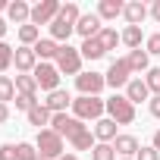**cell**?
I'll use <instances>...</instances> for the list:
<instances>
[{
  "label": "cell",
  "mask_w": 160,
  "mask_h": 160,
  "mask_svg": "<svg viewBox=\"0 0 160 160\" xmlns=\"http://www.w3.org/2000/svg\"><path fill=\"white\" fill-rule=\"evenodd\" d=\"M119 41H122L126 47L138 50V47H141V25H126V32L119 35Z\"/></svg>",
  "instance_id": "d4e9b609"
},
{
  "label": "cell",
  "mask_w": 160,
  "mask_h": 160,
  "mask_svg": "<svg viewBox=\"0 0 160 160\" xmlns=\"http://www.w3.org/2000/svg\"><path fill=\"white\" fill-rule=\"evenodd\" d=\"M13 57H16V50H13L7 41H0V72H7V69L13 66Z\"/></svg>",
  "instance_id": "f1b7e54d"
},
{
  "label": "cell",
  "mask_w": 160,
  "mask_h": 160,
  "mask_svg": "<svg viewBox=\"0 0 160 160\" xmlns=\"http://www.w3.org/2000/svg\"><path fill=\"white\" fill-rule=\"evenodd\" d=\"M72 148H75V151H94V135H91L88 129H82V132L72 138Z\"/></svg>",
  "instance_id": "83f0119b"
},
{
  "label": "cell",
  "mask_w": 160,
  "mask_h": 160,
  "mask_svg": "<svg viewBox=\"0 0 160 160\" xmlns=\"http://www.w3.org/2000/svg\"><path fill=\"white\" fill-rule=\"evenodd\" d=\"M32 75H35V82H38V88H44L47 94L60 88V69H57V66H50V63H38Z\"/></svg>",
  "instance_id": "52a82bcc"
},
{
  "label": "cell",
  "mask_w": 160,
  "mask_h": 160,
  "mask_svg": "<svg viewBox=\"0 0 160 160\" xmlns=\"http://www.w3.org/2000/svg\"><path fill=\"white\" fill-rule=\"evenodd\" d=\"M44 107H47L50 113H66V107H72V98H69V91L57 88V91H50V94H47Z\"/></svg>",
  "instance_id": "4fadbf2b"
},
{
  "label": "cell",
  "mask_w": 160,
  "mask_h": 160,
  "mask_svg": "<svg viewBox=\"0 0 160 160\" xmlns=\"http://www.w3.org/2000/svg\"><path fill=\"white\" fill-rule=\"evenodd\" d=\"M119 160H135V157H119Z\"/></svg>",
  "instance_id": "f6af8a7d"
},
{
  "label": "cell",
  "mask_w": 160,
  "mask_h": 160,
  "mask_svg": "<svg viewBox=\"0 0 160 160\" xmlns=\"http://www.w3.org/2000/svg\"><path fill=\"white\" fill-rule=\"evenodd\" d=\"M101 22H104V19H101L98 13H85L82 19H78V25H75V32L82 35L85 41H88V38H98V35L104 32V25H101Z\"/></svg>",
  "instance_id": "8fae6325"
},
{
  "label": "cell",
  "mask_w": 160,
  "mask_h": 160,
  "mask_svg": "<svg viewBox=\"0 0 160 160\" xmlns=\"http://www.w3.org/2000/svg\"><path fill=\"white\" fill-rule=\"evenodd\" d=\"M126 13V3L122 0H101L98 3V16L101 19H116V16H122Z\"/></svg>",
  "instance_id": "44dd1931"
},
{
  "label": "cell",
  "mask_w": 160,
  "mask_h": 160,
  "mask_svg": "<svg viewBox=\"0 0 160 160\" xmlns=\"http://www.w3.org/2000/svg\"><path fill=\"white\" fill-rule=\"evenodd\" d=\"M7 119H10V107H7V104H0V122H7Z\"/></svg>",
  "instance_id": "f35d334b"
},
{
  "label": "cell",
  "mask_w": 160,
  "mask_h": 160,
  "mask_svg": "<svg viewBox=\"0 0 160 160\" xmlns=\"http://www.w3.org/2000/svg\"><path fill=\"white\" fill-rule=\"evenodd\" d=\"M148 53H157V57H160V32L148 38Z\"/></svg>",
  "instance_id": "8d00e7d4"
},
{
  "label": "cell",
  "mask_w": 160,
  "mask_h": 160,
  "mask_svg": "<svg viewBox=\"0 0 160 160\" xmlns=\"http://www.w3.org/2000/svg\"><path fill=\"white\" fill-rule=\"evenodd\" d=\"M57 69L78 78V75H82V53H78L75 47H69V44H63L60 53H57Z\"/></svg>",
  "instance_id": "5b68a950"
},
{
  "label": "cell",
  "mask_w": 160,
  "mask_h": 160,
  "mask_svg": "<svg viewBox=\"0 0 160 160\" xmlns=\"http://www.w3.org/2000/svg\"><path fill=\"white\" fill-rule=\"evenodd\" d=\"M7 16H10V22H16L22 28V22H32V7L25 3V0H13V3L7 7Z\"/></svg>",
  "instance_id": "5bb4252c"
},
{
  "label": "cell",
  "mask_w": 160,
  "mask_h": 160,
  "mask_svg": "<svg viewBox=\"0 0 160 160\" xmlns=\"http://www.w3.org/2000/svg\"><path fill=\"white\" fill-rule=\"evenodd\" d=\"M98 38H101V44H104V50H113V47L119 44V35H116V28H104V32H101Z\"/></svg>",
  "instance_id": "4dcf8cb0"
},
{
  "label": "cell",
  "mask_w": 160,
  "mask_h": 160,
  "mask_svg": "<svg viewBox=\"0 0 160 160\" xmlns=\"http://www.w3.org/2000/svg\"><path fill=\"white\" fill-rule=\"evenodd\" d=\"M13 63H16V69H19L22 75H28V72H35L38 57H35V50H32V47H19V50H16V57H13Z\"/></svg>",
  "instance_id": "7c38bea8"
},
{
  "label": "cell",
  "mask_w": 160,
  "mask_h": 160,
  "mask_svg": "<svg viewBox=\"0 0 160 160\" xmlns=\"http://www.w3.org/2000/svg\"><path fill=\"white\" fill-rule=\"evenodd\" d=\"M126 63H129V69L132 72H148L151 69V53L148 50H129V57H126Z\"/></svg>",
  "instance_id": "d6986e66"
},
{
  "label": "cell",
  "mask_w": 160,
  "mask_h": 160,
  "mask_svg": "<svg viewBox=\"0 0 160 160\" xmlns=\"http://www.w3.org/2000/svg\"><path fill=\"white\" fill-rule=\"evenodd\" d=\"M60 47H63V44H57L53 38H41V41H38L32 50H35V57H38V60H57Z\"/></svg>",
  "instance_id": "ac0fdd59"
},
{
  "label": "cell",
  "mask_w": 160,
  "mask_h": 160,
  "mask_svg": "<svg viewBox=\"0 0 160 160\" xmlns=\"http://www.w3.org/2000/svg\"><path fill=\"white\" fill-rule=\"evenodd\" d=\"M91 160H116V151H113V144H94V151H91Z\"/></svg>",
  "instance_id": "f546056e"
},
{
  "label": "cell",
  "mask_w": 160,
  "mask_h": 160,
  "mask_svg": "<svg viewBox=\"0 0 160 160\" xmlns=\"http://www.w3.org/2000/svg\"><path fill=\"white\" fill-rule=\"evenodd\" d=\"M94 138H98L101 144H110V141H116V122H113L110 116L98 119V122H94Z\"/></svg>",
  "instance_id": "2e32d148"
},
{
  "label": "cell",
  "mask_w": 160,
  "mask_h": 160,
  "mask_svg": "<svg viewBox=\"0 0 160 160\" xmlns=\"http://www.w3.org/2000/svg\"><path fill=\"white\" fill-rule=\"evenodd\" d=\"M113 151H116L119 157H135V154L141 151V144H138V138H135V135H116Z\"/></svg>",
  "instance_id": "e0dca14e"
},
{
  "label": "cell",
  "mask_w": 160,
  "mask_h": 160,
  "mask_svg": "<svg viewBox=\"0 0 160 160\" xmlns=\"http://www.w3.org/2000/svg\"><path fill=\"white\" fill-rule=\"evenodd\" d=\"M135 160H160V151L151 144V148H141L138 154H135Z\"/></svg>",
  "instance_id": "e575fe53"
},
{
  "label": "cell",
  "mask_w": 160,
  "mask_h": 160,
  "mask_svg": "<svg viewBox=\"0 0 160 160\" xmlns=\"http://www.w3.org/2000/svg\"><path fill=\"white\" fill-rule=\"evenodd\" d=\"M107 116L116 126H129V122H135V104L126 94H113V98H107Z\"/></svg>",
  "instance_id": "3957f363"
},
{
  "label": "cell",
  "mask_w": 160,
  "mask_h": 160,
  "mask_svg": "<svg viewBox=\"0 0 160 160\" xmlns=\"http://www.w3.org/2000/svg\"><path fill=\"white\" fill-rule=\"evenodd\" d=\"M126 98H129L132 104L151 101V88H148V82H144V78H132V82L126 85Z\"/></svg>",
  "instance_id": "9a60e30c"
},
{
  "label": "cell",
  "mask_w": 160,
  "mask_h": 160,
  "mask_svg": "<svg viewBox=\"0 0 160 160\" xmlns=\"http://www.w3.org/2000/svg\"><path fill=\"white\" fill-rule=\"evenodd\" d=\"M38 160H44V157H38Z\"/></svg>",
  "instance_id": "bcb514c9"
},
{
  "label": "cell",
  "mask_w": 160,
  "mask_h": 160,
  "mask_svg": "<svg viewBox=\"0 0 160 160\" xmlns=\"http://www.w3.org/2000/svg\"><path fill=\"white\" fill-rule=\"evenodd\" d=\"M50 119H53V113H50L41 101L28 110V126H38V132H41V126H50Z\"/></svg>",
  "instance_id": "ffe728a7"
},
{
  "label": "cell",
  "mask_w": 160,
  "mask_h": 160,
  "mask_svg": "<svg viewBox=\"0 0 160 160\" xmlns=\"http://www.w3.org/2000/svg\"><path fill=\"white\" fill-rule=\"evenodd\" d=\"M78 19H82L78 7H75V3H63V7H60V16L50 22V38H53L57 44H60V41H69V35L75 32Z\"/></svg>",
  "instance_id": "6da1fadb"
},
{
  "label": "cell",
  "mask_w": 160,
  "mask_h": 160,
  "mask_svg": "<svg viewBox=\"0 0 160 160\" xmlns=\"http://www.w3.org/2000/svg\"><path fill=\"white\" fill-rule=\"evenodd\" d=\"M122 16H126L129 25H141L144 16H148V7L141 3V0H132V3H126V13H122Z\"/></svg>",
  "instance_id": "7402d4cb"
},
{
  "label": "cell",
  "mask_w": 160,
  "mask_h": 160,
  "mask_svg": "<svg viewBox=\"0 0 160 160\" xmlns=\"http://www.w3.org/2000/svg\"><path fill=\"white\" fill-rule=\"evenodd\" d=\"M129 75H132V69H129V63H126V60H113L104 78H107V85H110V88H126V85L132 82Z\"/></svg>",
  "instance_id": "9c48e42d"
},
{
  "label": "cell",
  "mask_w": 160,
  "mask_h": 160,
  "mask_svg": "<svg viewBox=\"0 0 160 160\" xmlns=\"http://www.w3.org/2000/svg\"><path fill=\"white\" fill-rule=\"evenodd\" d=\"M19 41H22V47H35V44L41 41V28L32 25V22L22 25V28H19Z\"/></svg>",
  "instance_id": "cb8c5ba5"
},
{
  "label": "cell",
  "mask_w": 160,
  "mask_h": 160,
  "mask_svg": "<svg viewBox=\"0 0 160 160\" xmlns=\"http://www.w3.org/2000/svg\"><path fill=\"white\" fill-rule=\"evenodd\" d=\"M16 91L19 94H28V98H35V91H38V82H35V75L28 72V75H16Z\"/></svg>",
  "instance_id": "484cf974"
},
{
  "label": "cell",
  "mask_w": 160,
  "mask_h": 160,
  "mask_svg": "<svg viewBox=\"0 0 160 160\" xmlns=\"http://www.w3.org/2000/svg\"><path fill=\"white\" fill-rule=\"evenodd\" d=\"M60 160H78V157H75V154H63Z\"/></svg>",
  "instance_id": "7bdbcfd3"
},
{
  "label": "cell",
  "mask_w": 160,
  "mask_h": 160,
  "mask_svg": "<svg viewBox=\"0 0 160 160\" xmlns=\"http://www.w3.org/2000/svg\"><path fill=\"white\" fill-rule=\"evenodd\" d=\"M3 7H10V3H3V0H0V10H3Z\"/></svg>",
  "instance_id": "ee69618b"
},
{
  "label": "cell",
  "mask_w": 160,
  "mask_h": 160,
  "mask_svg": "<svg viewBox=\"0 0 160 160\" xmlns=\"http://www.w3.org/2000/svg\"><path fill=\"white\" fill-rule=\"evenodd\" d=\"M50 129H53L60 138L66 135V138L72 141L78 132H82V129H88V126H85L82 119H75V116H66V113H53V119H50Z\"/></svg>",
  "instance_id": "8992f818"
},
{
  "label": "cell",
  "mask_w": 160,
  "mask_h": 160,
  "mask_svg": "<svg viewBox=\"0 0 160 160\" xmlns=\"http://www.w3.org/2000/svg\"><path fill=\"white\" fill-rule=\"evenodd\" d=\"M60 7L57 0H41L38 7H32V25H50L57 16H60Z\"/></svg>",
  "instance_id": "ba28073f"
},
{
  "label": "cell",
  "mask_w": 160,
  "mask_h": 160,
  "mask_svg": "<svg viewBox=\"0 0 160 160\" xmlns=\"http://www.w3.org/2000/svg\"><path fill=\"white\" fill-rule=\"evenodd\" d=\"M148 107H151V116H157V119H160V94H154V98L148 101Z\"/></svg>",
  "instance_id": "74e56055"
},
{
  "label": "cell",
  "mask_w": 160,
  "mask_h": 160,
  "mask_svg": "<svg viewBox=\"0 0 160 160\" xmlns=\"http://www.w3.org/2000/svg\"><path fill=\"white\" fill-rule=\"evenodd\" d=\"M151 16L160 22V0H154V7H151Z\"/></svg>",
  "instance_id": "ab89813d"
},
{
  "label": "cell",
  "mask_w": 160,
  "mask_h": 160,
  "mask_svg": "<svg viewBox=\"0 0 160 160\" xmlns=\"http://www.w3.org/2000/svg\"><path fill=\"white\" fill-rule=\"evenodd\" d=\"M7 101H16V82L10 75H0V104Z\"/></svg>",
  "instance_id": "4316f807"
},
{
  "label": "cell",
  "mask_w": 160,
  "mask_h": 160,
  "mask_svg": "<svg viewBox=\"0 0 160 160\" xmlns=\"http://www.w3.org/2000/svg\"><path fill=\"white\" fill-rule=\"evenodd\" d=\"M154 148H157V151H160V129H157V132H154Z\"/></svg>",
  "instance_id": "60d3db41"
},
{
  "label": "cell",
  "mask_w": 160,
  "mask_h": 160,
  "mask_svg": "<svg viewBox=\"0 0 160 160\" xmlns=\"http://www.w3.org/2000/svg\"><path fill=\"white\" fill-rule=\"evenodd\" d=\"M104 85H107V78H104L101 72H82V75L75 78V88L82 91L85 98H98V91H101Z\"/></svg>",
  "instance_id": "30bf717a"
},
{
  "label": "cell",
  "mask_w": 160,
  "mask_h": 160,
  "mask_svg": "<svg viewBox=\"0 0 160 160\" xmlns=\"http://www.w3.org/2000/svg\"><path fill=\"white\" fill-rule=\"evenodd\" d=\"M35 148L44 160H60L63 157V138L53 132V129H41L38 138H35Z\"/></svg>",
  "instance_id": "277c9868"
},
{
  "label": "cell",
  "mask_w": 160,
  "mask_h": 160,
  "mask_svg": "<svg viewBox=\"0 0 160 160\" xmlns=\"http://www.w3.org/2000/svg\"><path fill=\"white\" fill-rule=\"evenodd\" d=\"M144 82H148V88H151L154 94H160V69H148V78H144Z\"/></svg>",
  "instance_id": "d6a6232c"
},
{
  "label": "cell",
  "mask_w": 160,
  "mask_h": 160,
  "mask_svg": "<svg viewBox=\"0 0 160 160\" xmlns=\"http://www.w3.org/2000/svg\"><path fill=\"white\" fill-rule=\"evenodd\" d=\"M0 160H19L16 144H0Z\"/></svg>",
  "instance_id": "d590c367"
},
{
  "label": "cell",
  "mask_w": 160,
  "mask_h": 160,
  "mask_svg": "<svg viewBox=\"0 0 160 160\" xmlns=\"http://www.w3.org/2000/svg\"><path fill=\"white\" fill-rule=\"evenodd\" d=\"M35 104H38L35 98H28V94H16V110H25V113H28Z\"/></svg>",
  "instance_id": "836d02e7"
},
{
  "label": "cell",
  "mask_w": 160,
  "mask_h": 160,
  "mask_svg": "<svg viewBox=\"0 0 160 160\" xmlns=\"http://www.w3.org/2000/svg\"><path fill=\"white\" fill-rule=\"evenodd\" d=\"M78 53H82L85 60H101L107 50H104V44H101V38H88V41H82V47H78Z\"/></svg>",
  "instance_id": "603a6c76"
},
{
  "label": "cell",
  "mask_w": 160,
  "mask_h": 160,
  "mask_svg": "<svg viewBox=\"0 0 160 160\" xmlns=\"http://www.w3.org/2000/svg\"><path fill=\"white\" fill-rule=\"evenodd\" d=\"M3 35H7V22L0 19V41H3Z\"/></svg>",
  "instance_id": "b9f144b4"
},
{
  "label": "cell",
  "mask_w": 160,
  "mask_h": 160,
  "mask_svg": "<svg viewBox=\"0 0 160 160\" xmlns=\"http://www.w3.org/2000/svg\"><path fill=\"white\" fill-rule=\"evenodd\" d=\"M72 113H75V119H104V113H107V101H101V98H85V94H78V98H72Z\"/></svg>",
  "instance_id": "7a4b0ae2"
},
{
  "label": "cell",
  "mask_w": 160,
  "mask_h": 160,
  "mask_svg": "<svg viewBox=\"0 0 160 160\" xmlns=\"http://www.w3.org/2000/svg\"><path fill=\"white\" fill-rule=\"evenodd\" d=\"M16 151H19V160H38V157H41V154H38V148H35V144H28V141L16 144Z\"/></svg>",
  "instance_id": "1f68e13d"
}]
</instances>
